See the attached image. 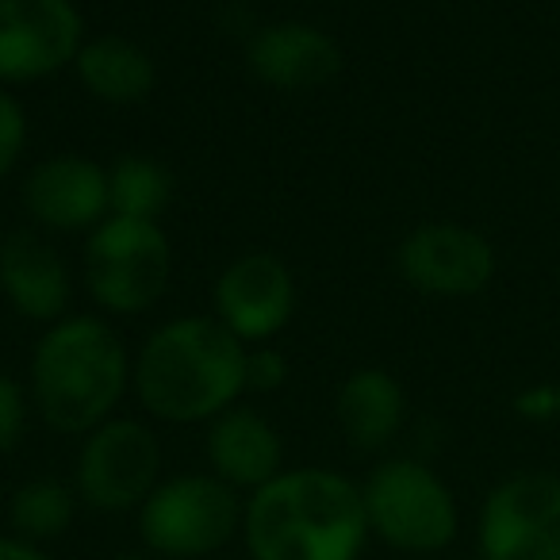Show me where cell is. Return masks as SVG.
<instances>
[{"instance_id": "6da1fadb", "label": "cell", "mask_w": 560, "mask_h": 560, "mask_svg": "<svg viewBox=\"0 0 560 560\" xmlns=\"http://www.w3.org/2000/svg\"><path fill=\"white\" fill-rule=\"evenodd\" d=\"M365 537V495L330 468L272 476L246 506L254 560H358Z\"/></svg>"}, {"instance_id": "7a4b0ae2", "label": "cell", "mask_w": 560, "mask_h": 560, "mask_svg": "<svg viewBox=\"0 0 560 560\" xmlns=\"http://www.w3.org/2000/svg\"><path fill=\"white\" fill-rule=\"evenodd\" d=\"M246 346L219 319L165 323L135 361V388L154 419H219L246 388Z\"/></svg>"}, {"instance_id": "3957f363", "label": "cell", "mask_w": 560, "mask_h": 560, "mask_svg": "<svg viewBox=\"0 0 560 560\" xmlns=\"http://www.w3.org/2000/svg\"><path fill=\"white\" fill-rule=\"evenodd\" d=\"M127 388V350L101 319H62L35 350L32 392L47 427L93 434Z\"/></svg>"}, {"instance_id": "277c9868", "label": "cell", "mask_w": 560, "mask_h": 560, "mask_svg": "<svg viewBox=\"0 0 560 560\" xmlns=\"http://www.w3.org/2000/svg\"><path fill=\"white\" fill-rule=\"evenodd\" d=\"M369 529L399 552H438L457 537V499L430 465L384 460L365 483Z\"/></svg>"}, {"instance_id": "5b68a950", "label": "cell", "mask_w": 560, "mask_h": 560, "mask_svg": "<svg viewBox=\"0 0 560 560\" xmlns=\"http://www.w3.org/2000/svg\"><path fill=\"white\" fill-rule=\"evenodd\" d=\"M173 254L154 219L108 215L85 249L89 292L104 312L139 315L162 300L170 284Z\"/></svg>"}, {"instance_id": "8992f818", "label": "cell", "mask_w": 560, "mask_h": 560, "mask_svg": "<svg viewBox=\"0 0 560 560\" xmlns=\"http://www.w3.org/2000/svg\"><path fill=\"white\" fill-rule=\"evenodd\" d=\"M238 495L219 476H177L154 488L139 514L142 541L173 560L208 557L223 549L238 534Z\"/></svg>"}, {"instance_id": "52a82bcc", "label": "cell", "mask_w": 560, "mask_h": 560, "mask_svg": "<svg viewBox=\"0 0 560 560\" xmlns=\"http://www.w3.org/2000/svg\"><path fill=\"white\" fill-rule=\"evenodd\" d=\"M483 560H560V476L514 472L480 511Z\"/></svg>"}, {"instance_id": "ba28073f", "label": "cell", "mask_w": 560, "mask_h": 560, "mask_svg": "<svg viewBox=\"0 0 560 560\" xmlns=\"http://www.w3.org/2000/svg\"><path fill=\"white\" fill-rule=\"evenodd\" d=\"M162 450L135 419H108L89 434L78 460V491L96 511H131L158 488Z\"/></svg>"}, {"instance_id": "9c48e42d", "label": "cell", "mask_w": 560, "mask_h": 560, "mask_svg": "<svg viewBox=\"0 0 560 560\" xmlns=\"http://www.w3.org/2000/svg\"><path fill=\"white\" fill-rule=\"evenodd\" d=\"M81 47L85 24L70 0H0V85L50 78Z\"/></svg>"}, {"instance_id": "30bf717a", "label": "cell", "mask_w": 560, "mask_h": 560, "mask_svg": "<svg viewBox=\"0 0 560 560\" xmlns=\"http://www.w3.org/2000/svg\"><path fill=\"white\" fill-rule=\"evenodd\" d=\"M399 272L427 296H476L495 277V249L472 226L427 223L399 246Z\"/></svg>"}, {"instance_id": "8fae6325", "label": "cell", "mask_w": 560, "mask_h": 560, "mask_svg": "<svg viewBox=\"0 0 560 560\" xmlns=\"http://www.w3.org/2000/svg\"><path fill=\"white\" fill-rule=\"evenodd\" d=\"M296 307V284L289 265L272 254H246L226 265L215 284L219 323L238 338L242 346L265 342L292 319Z\"/></svg>"}, {"instance_id": "7c38bea8", "label": "cell", "mask_w": 560, "mask_h": 560, "mask_svg": "<svg viewBox=\"0 0 560 560\" xmlns=\"http://www.w3.org/2000/svg\"><path fill=\"white\" fill-rule=\"evenodd\" d=\"M24 203L35 223L55 231H85L112 215L108 173L89 158H50L32 170L24 185Z\"/></svg>"}, {"instance_id": "4fadbf2b", "label": "cell", "mask_w": 560, "mask_h": 560, "mask_svg": "<svg viewBox=\"0 0 560 560\" xmlns=\"http://www.w3.org/2000/svg\"><path fill=\"white\" fill-rule=\"evenodd\" d=\"M246 62L257 81L284 93L319 89L342 70V50L327 32L312 24H272L254 35Z\"/></svg>"}, {"instance_id": "5bb4252c", "label": "cell", "mask_w": 560, "mask_h": 560, "mask_svg": "<svg viewBox=\"0 0 560 560\" xmlns=\"http://www.w3.org/2000/svg\"><path fill=\"white\" fill-rule=\"evenodd\" d=\"M0 289L27 319H62L70 307L66 261L39 234H9L0 242Z\"/></svg>"}, {"instance_id": "9a60e30c", "label": "cell", "mask_w": 560, "mask_h": 560, "mask_svg": "<svg viewBox=\"0 0 560 560\" xmlns=\"http://www.w3.org/2000/svg\"><path fill=\"white\" fill-rule=\"evenodd\" d=\"M208 457L223 483L257 491L272 476H280L284 450H280V438L269 427V419H261L249 407H226L219 419H211Z\"/></svg>"}, {"instance_id": "2e32d148", "label": "cell", "mask_w": 560, "mask_h": 560, "mask_svg": "<svg viewBox=\"0 0 560 560\" xmlns=\"http://www.w3.org/2000/svg\"><path fill=\"white\" fill-rule=\"evenodd\" d=\"M404 388L384 369H361L338 392V422L353 450H384L404 427Z\"/></svg>"}, {"instance_id": "e0dca14e", "label": "cell", "mask_w": 560, "mask_h": 560, "mask_svg": "<svg viewBox=\"0 0 560 560\" xmlns=\"http://www.w3.org/2000/svg\"><path fill=\"white\" fill-rule=\"evenodd\" d=\"M78 78L96 101L108 104H135L154 89V62L131 39L119 35H101L89 39L78 55Z\"/></svg>"}, {"instance_id": "ac0fdd59", "label": "cell", "mask_w": 560, "mask_h": 560, "mask_svg": "<svg viewBox=\"0 0 560 560\" xmlns=\"http://www.w3.org/2000/svg\"><path fill=\"white\" fill-rule=\"evenodd\" d=\"M173 177L150 158H124L108 173V203L112 215L124 219H154L170 208Z\"/></svg>"}, {"instance_id": "d6986e66", "label": "cell", "mask_w": 560, "mask_h": 560, "mask_svg": "<svg viewBox=\"0 0 560 560\" xmlns=\"http://www.w3.org/2000/svg\"><path fill=\"white\" fill-rule=\"evenodd\" d=\"M73 491L58 480H32L12 495L9 518L24 541H55L70 529L73 522Z\"/></svg>"}, {"instance_id": "ffe728a7", "label": "cell", "mask_w": 560, "mask_h": 560, "mask_svg": "<svg viewBox=\"0 0 560 560\" xmlns=\"http://www.w3.org/2000/svg\"><path fill=\"white\" fill-rule=\"evenodd\" d=\"M24 139H27L24 112H20V104L12 101L4 89H0V177H4V173H12V165L20 162Z\"/></svg>"}, {"instance_id": "44dd1931", "label": "cell", "mask_w": 560, "mask_h": 560, "mask_svg": "<svg viewBox=\"0 0 560 560\" xmlns=\"http://www.w3.org/2000/svg\"><path fill=\"white\" fill-rule=\"evenodd\" d=\"M24 419H27L24 392H20L16 381L0 376V457L16 450V442L24 438Z\"/></svg>"}, {"instance_id": "7402d4cb", "label": "cell", "mask_w": 560, "mask_h": 560, "mask_svg": "<svg viewBox=\"0 0 560 560\" xmlns=\"http://www.w3.org/2000/svg\"><path fill=\"white\" fill-rule=\"evenodd\" d=\"M284 381L280 353H249L246 358V388H277Z\"/></svg>"}, {"instance_id": "603a6c76", "label": "cell", "mask_w": 560, "mask_h": 560, "mask_svg": "<svg viewBox=\"0 0 560 560\" xmlns=\"http://www.w3.org/2000/svg\"><path fill=\"white\" fill-rule=\"evenodd\" d=\"M518 411L529 415V419H557L560 415V388L526 392V396L518 399Z\"/></svg>"}, {"instance_id": "cb8c5ba5", "label": "cell", "mask_w": 560, "mask_h": 560, "mask_svg": "<svg viewBox=\"0 0 560 560\" xmlns=\"http://www.w3.org/2000/svg\"><path fill=\"white\" fill-rule=\"evenodd\" d=\"M0 560H50L39 545L24 541V537H0Z\"/></svg>"}, {"instance_id": "d4e9b609", "label": "cell", "mask_w": 560, "mask_h": 560, "mask_svg": "<svg viewBox=\"0 0 560 560\" xmlns=\"http://www.w3.org/2000/svg\"><path fill=\"white\" fill-rule=\"evenodd\" d=\"M0 242H4V238H0Z\"/></svg>"}]
</instances>
